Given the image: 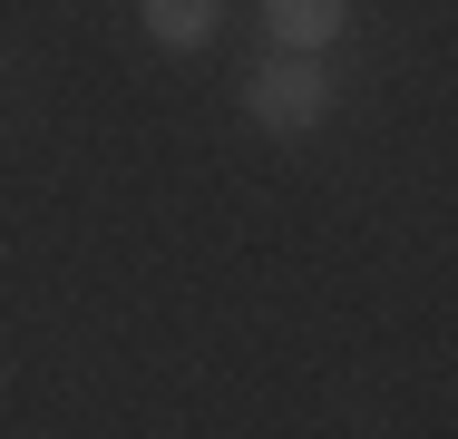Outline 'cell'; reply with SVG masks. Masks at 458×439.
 Masks as SVG:
<instances>
[{"label":"cell","instance_id":"cell-1","mask_svg":"<svg viewBox=\"0 0 458 439\" xmlns=\"http://www.w3.org/2000/svg\"><path fill=\"white\" fill-rule=\"evenodd\" d=\"M332 98H342L332 69H322V59H302V49H274V59H254V69H244V117H254V137H283V147H293V137H312V127L332 117Z\"/></svg>","mask_w":458,"mask_h":439},{"label":"cell","instance_id":"cell-2","mask_svg":"<svg viewBox=\"0 0 458 439\" xmlns=\"http://www.w3.org/2000/svg\"><path fill=\"white\" fill-rule=\"evenodd\" d=\"M254 10H264L274 49H302V59H322V49L352 30V0H254Z\"/></svg>","mask_w":458,"mask_h":439},{"label":"cell","instance_id":"cell-3","mask_svg":"<svg viewBox=\"0 0 458 439\" xmlns=\"http://www.w3.org/2000/svg\"><path fill=\"white\" fill-rule=\"evenodd\" d=\"M137 20H147V39L157 49H205L215 30H225V0H137Z\"/></svg>","mask_w":458,"mask_h":439}]
</instances>
